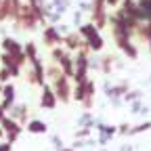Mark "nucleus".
I'll list each match as a JSON object with an SVG mask.
<instances>
[{"label": "nucleus", "instance_id": "1", "mask_svg": "<svg viewBox=\"0 0 151 151\" xmlns=\"http://www.w3.org/2000/svg\"><path fill=\"white\" fill-rule=\"evenodd\" d=\"M29 130H32V132H42L44 126H42L40 122H34V124H29Z\"/></svg>", "mask_w": 151, "mask_h": 151}, {"label": "nucleus", "instance_id": "2", "mask_svg": "<svg viewBox=\"0 0 151 151\" xmlns=\"http://www.w3.org/2000/svg\"><path fill=\"white\" fill-rule=\"evenodd\" d=\"M2 118H4V109H2V107H0V120H2Z\"/></svg>", "mask_w": 151, "mask_h": 151}, {"label": "nucleus", "instance_id": "3", "mask_svg": "<svg viewBox=\"0 0 151 151\" xmlns=\"http://www.w3.org/2000/svg\"><path fill=\"white\" fill-rule=\"evenodd\" d=\"M107 2H109V4H118V0H107Z\"/></svg>", "mask_w": 151, "mask_h": 151}, {"label": "nucleus", "instance_id": "4", "mask_svg": "<svg viewBox=\"0 0 151 151\" xmlns=\"http://www.w3.org/2000/svg\"><path fill=\"white\" fill-rule=\"evenodd\" d=\"M2 134H4V130H0V137H2Z\"/></svg>", "mask_w": 151, "mask_h": 151}, {"label": "nucleus", "instance_id": "5", "mask_svg": "<svg viewBox=\"0 0 151 151\" xmlns=\"http://www.w3.org/2000/svg\"><path fill=\"white\" fill-rule=\"evenodd\" d=\"M0 90H2V84H0Z\"/></svg>", "mask_w": 151, "mask_h": 151}]
</instances>
